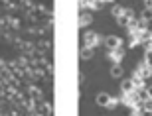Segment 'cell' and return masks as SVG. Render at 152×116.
Masks as SVG:
<instances>
[{"label": "cell", "mask_w": 152, "mask_h": 116, "mask_svg": "<svg viewBox=\"0 0 152 116\" xmlns=\"http://www.w3.org/2000/svg\"><path fill=\"white\" fill-rule=\"evenodd\" d=\"M105 41V38L103 36H99L97 32H93V30H89V32L83 33V45H87V47H99V45Z\"/></svg>", "instance_id": "obj_1"}, {"label": "cell", "mask_w": 152, "mask_h": 116, "mask_svg": "<svg viewBox=\"0 0 152 116\" xmlns=\"http://www.w3.org/2000/svg\"><path fill=\"white\" fill-rule=\"evenodd\" d=\"M132 75H134V77H140V79H144V81H146V79H150V77H152V67H148L144 61H140V63H138V67L134 69V73H132Z\"/></svg>", "instance_id": "obj_2"}, {"label": "cell", "mask_w": 152, "mask_h": 116, "mask_svg": "<svg viewBox=\"0 0 152 116\" xmlns=\"http://www.w3.org/2000/svg\"><path fill=\"white\" fill-rule=\"evenodd\" d=\"M107 57H109V61H111L113 65L121 63V59L124 57V47H117V49H107Z\"/></svg>", "instance_id": "obj_3"}, {"label": "cell", "mask_w": 152, "mask_h": 116, "mask_svg": "<svg viewBox=\"0 0 152 116\" xmlns=\"http://www.w3.org/2000/svg\"><path fill=\"white\" fill-rule=\"evenodd\" d=\"M103 44L107 45V49H117V47H123V39L118 36H107Z\"/></svg>", "instance_id": "obj_4"}, {"label": "cell", "mask_w": 152, "mask_h": 116, "mask_svg": "<svg viewBox=\"0 0 152 116\" xmlns=\"http://www.w3.org/2000/svg\"><path fill=\"white\" fill-rule=\"evenodd\" d=\"M91 24H93V14L91 12H81L79 14V26L81 28H89Z\"/></svg>", "instance_id": "obj_5"}, {"label": "cell", "mask_w": 152, "mask_h": 116, "mask_svg": "<svg viewBox=\"0 0 152 116\" xmlns=\"http://www.w3.org/2000/svg\"><path fill=\"white\" fill-rule=\"evenodd\" d=\"M132 91H134L132 79H123V83H121V93H132Z\"/></svg>", "instance_id": "obj_6"}, {"label": "cell", "mask_w": 152, "mask_h": 116, "mask_svg": "<svg viewBox=\"0 0 152 116\" xmlns=\"http://www.w3.org/2000/svg\"><path fill=\"white\" fill-rule=\"evenodd\" d=\"M93 55H95V49H93V47H87V45L81 47V59H83V61L93 59Z\"/></svg>", "instance_id": "obj_7"}, {"label": "cell", "mask_w": 152, "mask_h": 116, "mask_svg": "<svg viewBox=\"0 0 152 116\" xmlns=\"http://www.w3.org/2000/svg\"><path fill=\"white\" fill-rule=\"evenodd\" d=\"M123 75H124V69H123L121 63H117V65L111 67V77H113V79H121Z\"/></svg>", "instance_id": "obj_8"}, {"label": "cell", "mask_w": 152, "mask_h": 116, "mask_svg": "<svg viewBox=\"0 0 152 116\" xmlns=\"http://www.w3.org/2000/svg\"><path fill=\"white\" fill-rule=\"evenodd\" d=\"M109 99H111V94H109V93H99L95 100H97V104H99V106H107Z\"/></svg>", "instance_id": "obj_9"}, {"label": "cell", "mask_w": 152, "mask_h": 116, "mask_svg": "<svg viewBox=\"0 0 152 116\" xmlns=\"http://www.w3.org/2000/svg\"><path fill=\"white\" fill-rule=\"evenodd\" d=\"M140 20H142L144 24L152 22V8H148V6H146V8H144V10L140 12Z\"/></svg>", "instance_id": "obj_10"}, {"label": "cell", "mask_w": 152, "mask_h": 116, "mask_svg": "<svg viewBox=\"0 0 152 116\" xmlns=\"http://www.w3.org/2000/svg\"><path fill=\"white\" fill-rule=\"evenodd\" d=\"M118 102H121V100H118L117 96H111V99H109V102H107V106H105V108H109V110H115V108H117V106H118Z\"/></svg>", "instance_id": "obj_11"}, {"label": "cell", "mask_w": 152, "mask_h": 116, "mask_svg": "<svg viewBox=\"0 0 152 116\" xmlns=\"http://www.w3.org/2000/svg\"><path fill=\"white\" fill-rule=\"evenodd\" d=\"M111 14H113V18L117 20V18H121L124 14V8L123 6H113V10H111Z\"/></svg>", "instance_id": "obj_12"}, {"label": "cell", "mask_w": 152, "mask_h": 116, "mask_svg": "<svg viewBox=\"0 0 152 116\" xmlns=\"http://www.w3.org/2000/svg\"><path fill=\"white\" fill-rule=\"evenodd\" d=\"M144 63H146L148 67H152V49H148L146 53H144Z\"/></svg>", "instance_id": "obj_13"}, {"label": "cell", "mask_w": 152, "mask_h": 116, "mask_svg": "<svg viewBox=\"0 0 152 116\" xmlns=\"http://www.w3.org/2000/svg\"><path fill=\"white\" fill-rule=\"evenodd\" d=\"M117 22H118V26H124V28H126V26H129V22H130V20H129V18H126V16H124V14H123V16H121V18H117Z\"/></svg>", "instance_id": "obj_14"}, {"label": "cell", "mask_w": 152, "mask_h": 116, "mask_svg": "<svg viewBox=\"0 0 152 116\" xmlns=\"http://www.w3.org/2000/svg\"><path fill=\"white\" fill-rule=\"evenodd\" d=\"M124 16L129 18V20H132V18H134V10H132V8H124Z\"/></svg>", "instance_id": "obj_15"}, {"label": "cell", "mask_w": 152, "mask_h": 116, "mask_svg": "<svg viewBox=\"0 0 152 116\" xmlns=\"http://www.w3.org/2000/svg\"><path fill=\"white\" fill-rule=\"evenodd\" d=\"M130 116H144L142 108H136V110H130Z\"/></svg>", "instance_id": "obj_16"}, {"label": "cell", "mask_w": 152, "mask_h": 116, "mask_svg": "<svg viewBox=\"0 0 152 116\" xmlns=\"http://www.w3.org/2000/svg\"><path fill=\"white\" fill-rule=\"evenodd\" d=\"M146 93H148V96H150V100H152V85H150V87H146Z\"/></svg>", "instance_id": "obj_17"}, {"label": "cell", "mask_w": 152, "mask_h": 116, "mask_svg": "<svg viewBox=\"0 0 152 116\" xmlns=\"http://www.w3.org/2000/svg\"><path fill=\"white\" fill-rule=\"evenodd\" d=\"M97 2H99V4L103 6V4H107V2H113V0H97Z\"/></svg>", "instance_id": "obj_18"}, {"label": "cell", "mask_w": 152, "mask_h": 116, "mask_svg": "<svg viewBox=\"0 0 152 116\" xmlns=\"http://www.w3.org/2000/svg\"><path fill=\"white\" fill-rule=\"evenodd\" d=\"M144 2H146V6H148V8H152V0H144Z\"/></svg>", "instance_id": "obj_19"}]
</instances>
